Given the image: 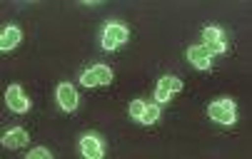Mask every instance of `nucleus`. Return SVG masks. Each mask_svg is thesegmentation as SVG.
Instances as JSON below:
<instances>
[{"label": "nucleus", "mask_w": 252, "mask_h": 159, "mask_svg": "<svg viewBox=\"0 0 252 159\" xmlns=\"http://www.w3.org/2000/svg\"><path fill=\"white\" fill-rule=\"evenodd\" d=\"M222 53H227V43H200V45H192L188 50V60L197 70H207L210 62H212V57L215 55H222Z\"/></svg>", "instance_id": "obj_1"}, {"label": "nucleus", "mask_w": 252, "mask_h": 159, "mask_svg": "<svg viewBox=\"0 0 252 159\" xmlns=\"http://www.w3.org/2000/svg\"><path fill=\"white\" fill-rule=\"evenodd\" d=\"M207 114H210V119H215L218 125H232L235 122V102L232 100H227V97H222V100H215L210 107H207Z\"/></svg>", "instance_id": "obj_2"}, {"label": "nucleus", "mask_w": 252, "mask_h": 159, "mask_svg": "<svg viewBox=\"0 0 252 159\" xmlns=\"http://www.w3.org/2000/svg\"><path fill=\"white\" fill-rule=\"evenodd\" d=\"M127 27L125 25H120V23H110V25H105V30H102V48L105 50H115V48H120L125 40H127Z\"/></svg>", "instance_id": "obj_3"}, {"label": "nucleus", "mask_w": 252, "mask_h": 159, "mask_svg": "<svg viewBox=\"0 0 252 159\" xmlns=\"http://www.w3.org/2000/svg\"><path fill=\"white\" fill-rule=\"evenodd\" d=\"M110 80H113V70L107 67V65H95V67H90V70H85V72L80 75V82H83L85 87L107 85Z\"/></svg>", "instance_id": "obj_4"}, {"label": "nucleus", "mask_w": 252, "mask_h": 159, "mask_svg": "<svg viewBox=\"0 0 252 159\" xmlns=\"http://www.w3.org/2000/svg\"><path fill=\"white\" fill-rule=\"evenodd\" d=\"M5 102H8V107H10L13 112H18V114H23V112L30 109V100L25 97V92H23L20 85H10V87L5 90Z\"/></svg>", "instance_id": "obj_5"}, {"label": "nucleus", "mask_w": 252, "mask_h": 159, "mask_svg": "<svg viewBox=\"0 0 252 159\" xmlns=\"http://www.w3.org/2000/svg\"><path fill=\"white\" fill-rule=\"evenodd\" d=\"M55 97H58V105L65 109V112H73L78 107V92L70 82H60L58 90H55Z\"/></svg>", "instance_id": "obj_6"}, {"label": "nucleus", "mask_w": 252, "mask_h": 159, "mask_svg": "<svg viewBox=\"0 0 252 159\" xmlns=\"http://www.w3.org/2000/svg\"><path fill=\"white\" fill-rule=\"evenodd\" d=\"M183 90V82H180L177 77H162L160 82H158V87H155V100H158V105H165L167 100H170V95L172 92H180Z\"/></svg>", "instance_id": "obj_7"}, {"label": "nucleus", "mask_w": 252, "mask_h": 159, "mask_svg": "<svg viewBox=\"0 0 252 159\" xmlns=\"http://www.w3.org/2000/svg\"><path fill=\"white\" fill-rule=\"evenodd\" d=\"M102 139L97 137V134H85L83 139H80V154L83 157H88V159H100L102 157Z\"/></svg>", "instance_id": "obj_8"}, {"label": "nucleus", "mask_w": 252, "mask_h": 159, "mask_svg": "<svg viewBox=\"0 0 252 159\" xmlns=\"http://www.w3.org/2000/svg\"><path fill=\"white\" fill-rule=\"evenodd\" d=\"M20 37H23V32H20L15 25H8L3 32H0V50H3V53L13 50V48L20 43Z\"/></svg>", "instance_id": "obj_9"}, {"label": "nucleus", "mask_w": 252, "mask_h": 159, "mask_svg": "<svg viewBox=\"0 0 252 159\" xmlns=\"http://www.w3.org/2000/svg\"><path fill=\"white\" fill-rule=\"evenodd\" d=\"M3 147H8V149H15V147H23L25 142H28V132L25 130H20V127H15V130H8L5 134H3Z\"/></svg>", "instance_id": "obj_10"}, {"label": "nucleus", "mask_w": 252, "mask_h": 159, "mask_svg": "<svg viewBox=\"0 0 252 159\" xmlns=\"http://www.w3.org/2000/svg\"><path fill=\"white\" fill-rule=\"evenodd\" d=\"M158 119H160V105L155 102V105H145V109H142L137 122L140 125H153V122H158Z\"/></svg>", "instance_id": "obj_11"}, {"label": "nucleus", "mask_w": 252, "mask_h": 159, "mask_svg": "<svg viewBox=\"0 0 252 159\" xmlns=\"http://www.w3.org/2000/svg\"><path fill=\"white\" fill-rule=\"evenodd\" d=\"M202 37H205V43H227L225 32H222L220 27H215V25L205 27V30H202Z\"/></svg>", "instance_id": "obj_12"}, {"label": "nucleus", "mask_w": 252, "mask_h": 159, "mask_svg": "<svg viewBox=\"0 0 252 159\" xmlns=\"http://www.w3.org/2000/svg\"><path fill=\"white\" fill-rule=\"evenodd\" d=\"M28 159H50V152H48V147H35L28 152Z\"/></svg>", "instance_id": "obj_13"}, {"label": "nucleus", "mask_w": 252, "mask_h": 159, "mask_svg": "<svg viewBox=\"0 0 252 159\" xmlns=\"http://www.w3.org/2000/svg\"><path fill=\"white\" fill-rule=\"evenodd\" d=\"M142 109H145V102H142V100H132V105H130V117H132V119H140Z\"/></svg>", "instance_id": "obj_14"}]
</instances>
